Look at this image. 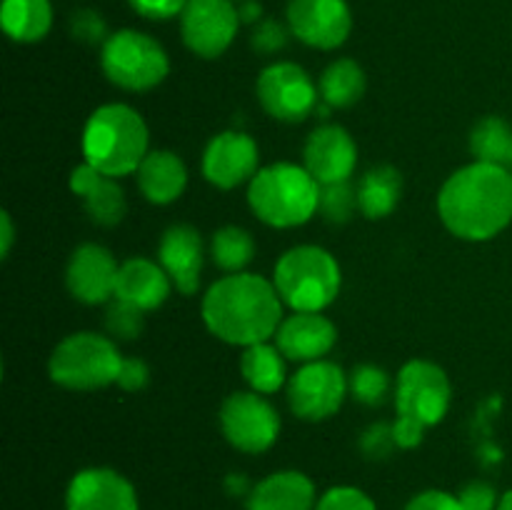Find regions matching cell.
I'll return each mask as SVG.
<instances>
[{
    "label": "cell",
    "mask_w": 512,
    "mask_h": 510,
    "mask_svg": "<svg viewBox=\"0 0 512 510\" xmlns=\"http://www.w3.org/2000/svg\"><path fill=\"white\" fill-rule=\"evenodd\" d=\"M438 213L458 238H495L512 223V170L480 160L455 170L440 188Z\"/></svg>",
    "instance_id": "6da1fadb"
},
{
    "label": "cell",
    "mask_w": 512,
    "mask_h": 510,
    "mask_svg": "<svg viewBox=\"0 0 512 510\" xmlns=\"http://www.w3.org/2000/svg\"><path fill=\"white\" fill-rule=\"evenodd\" d=\"M203 320L228 345L265 343L283 323V300L270 280L255 273H230L203 295Z\"/></svg>",
    "instance_id": "7a4b0ae2"
},
{
    "label": "cell",
    "mask_w": 512,
    "mask_h": 510,
    "mask_svg": "<svg viewBox=\"0 0 512 510\" xmlns=\"http://www.w3.org/2000/svg\"><path fill=\"white\" fill-rule=\"evenodd\" d=\"M85 163L103 175L123 178L135 173L148 155V125L125 103L100 105L83 130Z\"/></svg>",
    "instance_id": "3957f363"
},
{
    "label": "cell",
    "mask_w": 512,
    "mask_h": 510,
    "mask_svg": "<svg viewBox=\"0 0 512 510\" xmlns=\"http://www.w3.org/2000/svg\"><path fill=\"white\" fill-rule=\"evenodd\" d=\"M248 203L270 228H298L320 205V183L295 163H273L250 180Z\"/></svg>",
    "instance_id": "277c9868"
},
{
    "label": "cell",
    "mask_w": 512,
    "mask_h": 510,
    "mask_svg": "<svg viewBox=\"0 0 512 510\" xmlns=\"http://www.w3.org/2000/svg\"><path fill=\"white\" fill-rule=\"evenodd\" d=\"M340 265L320 245H295L275 263L273 285L295 313H323L340 293Z\"/></svg>",
    "instance_id": "5b68a950"
},
{
    "label": "cell",
    "mask_w": 512,
    "mask_h": 510,
    "mask_svg": "<svg viewBox=\"0 0 512 510\" xmlns=\"http://www.w3.org/2000/svg\"><path fill=\"white\" fill-rule=\"evenodd\" d=\"M120 358L110 338L100 333H73L55 345L50 355V378L68 390H100L118 380Z\"/></svg>",
    "instance_id": "8992f818"
},
{
    "label": "cell",
    "mask_w": 512,
    "mask_h": 510,
    "mask_svg": "<svg viewBox=\"0 0 512 510\" xmlns=\"http://www.w3.org/2000/svg\"><path fill=\"white\" fill-rule=\"evenodd\" d=\"M100 68L105 78L123 90L143 93L163 83L170 73V60L163 45L143 30L125 28L110 33L100 48Z\"/></svg>",
    "instance_id": "52a82bcc"
},
{
    "label": "cell",
    "mask_w": 512,
    "mask_h": 510,
    "mask_svg": "<svg viewBox=\"0 0 512 510\" xmlns=\"http://www.w3.org/2000/svg\"><path fill=\"white\" fill-rule=\"evenodd\" d=\"M398 418L415 420L423 428H433L450 408V380L440 365L430 360H410L400 368L395 388Z\"/></svg>",
    "instance_id": "ba28073f"
},
{
    "label": "cell",
    "mask_w": 512,
    "mask_h": 510,
    "mask_svg": "<svg viewBox=\"0 0 512 510\" xmlns=\"http://www.w3.org/2000/svg\"><path fill=\"white\" fill-rule=\"evenodd\" d=\"M220 428L228 443L240 453L258 455L273 448L280 435V415L263 393L240 390L225 398L220 408Z\"/></svg>",
    "instance_id": "9c48e42d"
},
{
    "label": "cell",
    "mask_w": 512,
    "mask_h": 510,
    "mask_svg": "<svg viewBox=\"0 0 512 510\" xmlns=\"http://www.w3.org/2000/svg\"><path fill=\"white\" fill-rule=\"evenodd\" d=\"M258 100L265 113L283 123H300L318 105L320 88L298 63H273L258 75Z\"/></svg>",
    "instance_id": "30bf717a"
},
{
    "label": "cell",
    "mask_w": 512,
    "mask_h": 510,
    "mask_svg": "<svg viewBox=\"0 0 512 510\" xmlns=\"http://www.w3.org/2000/svg\"><path fill=\"white\" fill-rule=\"evenodd\" d=\"M240 28L235 0H190L180 13V35L198 58H220L233 45Z\"/></svg>",
    "instance_id": "8fae6325"
},
{
    "label": "cell",
    "mask_w": 512,
    "mask_h": 510,
    "mask_svg": "<svg viewBox=\"0 0 512 510\" xmlns=\"http://www.w3.org/2000/svg\"><path fill=\"white\" fill-rule=\"evenodd\" d=\"M348 390V378L338 363L313 360L290 378L288 403L298 418L320 423L338 413Z\"/></svg>",
    "instance_id": "7c38bea8"
},
{
    "label": "cell",
    "mask_w": 512,
    "mask_h": 510,
    "mask_svg": "<svg viewBox=\"0 0 512 510\" xmlns=\"http://www.w3.org/2000/svg\"><path fill=\"white\" fill-rule=\"evenodd\" d=\"M288 28L300 43L318 50H335L353 30L348 0H290Z\"/></svg>",
    "instance_id": "4fadbf2b"
},
{
    "label": "cell",
    "mask_w": 512,
    "mask_h": 510,
    "mask_svg": "<svg viewBox=\"0 0 512 510\" xmlns=\"http://www.w3.org/2000/svg\"><path fill=\"white\" fill-rule=\"evenodd\" d=\"M260 153L250 135L225 130L215 135L203 155V175L220 190H233L248 183L258 173Z\"/></svg>",
    "instance_id": "5bb4252c"
},
{
    "label": "cell",
    "mask_w": 512,
    "mask_h": 510,
    "mask_svg": "<svg viewBox=\"0 0 512 510\" xmlns=\"http://www.w3.org/2000/svg\"><path fill=\"white\" fill-rule=\"evenodd\" d=\"M120 265L108 248L98 243H83L73 250L65 273L70 295L80 303L100 305L115 298Z\"/></svg>",
    "instance_id": "9a60e30c"
},
{
    "label": "cell",
    "mask_w": 512,
    "mask_h": 510,
    "mask_svg": "<svg viewBox=\"0 0 512 510\" xmlns=\"http://www.w3.org/2000/svg\"><path fill=\"white\" fill-rule=\"evenodd\" d=\"M65 510H140L133 483L118 470L85 468L73 475Z\"/></svg>",
    "instance_id": "2e32d148"
},
{
    "label": "cell",
    "mask_w": 512,
    "mask_h": 510,
    "mask_svg": "<svg viewBox=\"0 0 512 510\" xmlns=\"http://www.w3.org/2000/svg\"><path fill=\"white\" fill-rule=\"evenodd\" d=\"M303 168L318 180L325 183H340L350 180L355 163H358V148L350 133L340 125H323L308 135V143L303 150Z\"/></svg>",
    "instance_id": "e0dca14e"
},
{
    "label": "cell",
    "mask_w": 512,
    "mask_h": 510,
    "mask_svg": "<svg viewBox=\"0 0 512 510\" xmlns=\"http://www.w3.org/2000/svg\"><path fill=\"white\" fill-rule=\"evenodd\" d=\"M335 340H338V330L323 313L288 315L275 333V345L280 348V353L298 363L323 360L333 350Z\"/></svg>",
    "instance_id": "ac0fdd59"
},
{
    "label": "cell",
    "mask_w": 512,
    "mask_h": 510,
    "mask_svg": "<svg viewBox=\"0 0 512 510\" xmlns=\"http://www.w3.org/2000/svg\"><path fill=\"white\" fill-rule=\"evenodd\" d=\"M158 263L183 295L198 293L203 273V238L193 225H173L158 245Z\"/></svg>",
    "instance_id": "d6986e66"
},
{
    "label": "cell",
    "mask_w": 512,
    "mask_h": 510,
    "mask_svg": "<svg viewBox=\"0 0 512 510\" xmlns=\"http://www.w3.org/2000/svg\"><path fill=\"white\" fill-rule=\"evenodd\" d=\"M70 188L78 198H83L85 210L95 225L110 228L125 218L128 203H125V193L118 185V178H110V175L95 170L93 165L83 163L70 175Z\"/></svg>",
    "instance_id": "ffe728a7"
},
{
    "label": "cell",
    "mask_w": 512,
    "mask_h": 510,
    "mask_svg": "<svg viewBox=\"0 0 512 510\" xmlns=\"http://www.w3.org/2000/svg\"><path fill=\"white\" fill-rule=\"evenodd\" d=\"M173 280L160 263L148 258H130L120 265L115 298L145 310H155L168 300Z\"/></svg>",
    "instance_id": "44dd1931"
},
{
    "label": "cell",
    "mask_w": 512,
    "mask_h": 510,
    "mask_svg": "<svg viewBox=\"0 0 512 510\" xmlns=\"http://www.w3.org/2000/svg\"><path fill=\"white\" fill-rule=\"evenodd\" d=\"M313 480L300 470H280L250 488L248 510H315Z\"/></svg>",
    "instance_id": "7402d4cb"
},
{
    "label": "cell",
    "mask_w": 512,
    "mask_h": 510,
    "mask_svg": "<svg viewBox=\"0 0 512 510\" xmlns=\"http://www.w3.org/2000/svg\"><path fill=\"white\" fill-rule=\"evenodd\" d=\"M135 178H138L140 193L150 203L168 205L183 195L185 185H188V170H185L183 160L170 150H153L135 170Z\"/></svg>",
    "instance_id": "603a6c76"
},
{
    "label": "cell",
    "mask_w": 512,
    "mask_h": 510,
    "mask_svg": "<svg viewBox=\"0 0 512 510\" xmlns=\"http://www.w3.org/2000/svg\"><path fill=\"white\" fill-rule=\"evenodd\" d=\"M0 23L15 43H38L53 28L50 0H3Z\"/></svg>",
    "instance_id": "cb8c5ba5"
},
{
    "label": "cell",
    "mask_w": 512,
    "mask_h": 510,
    "mask_svg": "<svg viewBox=\"0 0 512 510\" xmlns=\"http://www.w3.org/2000/svg\"><path fill=\"white\" fill-rule=\"evenodd\" d=\"M403 195V175L393 165H375L358 185V210L370 220L388 218Z\"/></svg>",
    "instance_id": "d4e9b609"
},
{
    "label": "cell",
    "mask_w": 512,
    "mask_h": 510,
    "mask_svg": "<svg viewBox=\"0 0 512 510\" xmlns=\"http://www.w3.org/2000/svg\"><path fill=\"white\" fill-rule=\"evenodd\" d=\"M285 355L278 345L255 343L240 355V373L255 393H275L285 383Z\"/></svg>",
    "instance_id": "484cf974"
},
{
    "label": "cell",
    "mask_w": 512,
    "mask_h": 510,
    "mask_svg": "<svg viewBox=\"0 0 512 510\" xmlns=\"http://www.w3.org/2000/svg\"><path fill=\"white\" fill-rule=\"evenodd\" d=\"M365 93V73L355 60L340 58L320 78V98L328 108H350Z\"/></svg>",
    "instance_id": "4316f807"
},
{
    "label": "cell",
    "mask_w": 512,
    "mask_h": 510,
    "mask_svg": "<svg viewBox=\"0 0 512 510\" xmlns=\"http://www.w3.org/2000/svg\"><path fill=\"white\" fill-rule=\"evenodd\" d=\"M470 150L480 163L512 170V125L498 115H488L470 133Z\"/></svg>",
    "instance_id": "83f0119b"
},
{
    "label": "cell",
    "mask_w": 512,
    "mask_h": 510,
    "mask_svg": "<svg viewBox=\"0 0 512 510\" xmlns=\"http://www.w3.org/2000/svg\"><path fill=\"white\" fill-rule=\"evenodd\" d=\"M210 255H213V263L225 273H243L245 265L255 255V240L248 230L238 225H225L213 233Z\"/></svg>",
    "instance_id": "f1b7e54d"
},
{
    "label": "cell",
    "mask_w": 512,
    "mask_h": 510,
    "mask_svg": "<svg viewBox=\"0 0 512 510\" xmlns=\"http://www.w3.org/2000/svg\"><path fill=\"white\" fill-rule=\"evenodd\" d=\"M355 210H358V188H353L350 180L320 185L318 213L323 215L328 223H348V220L353 218Z\"/></svg>",
    "instance_id": "f546056e"
},
{
    "label": "cell",
    "mask_w": 512,
    "mask_h": 510,
    "mask_svg": "<svg viewBox=\"0 0 512 510\" xmlns=\"http://www.w3.org/2000/svg\"><path fill=\"white\" fill-rule=\"evenodd\" d=\"M348 388L358 403L380 405L385 398H388L390 378L383 368L365 363V365H358V368L350 373Z\"/></svg>",
    "instance_id": "4dcf8cb0"
},
{
    "label": "cell",
    "mask_w": 512,
    "mask_h": 510,
    "mask_svg": "<svg viewBox=\"0 0 512 510\" xmlns=\"http://www.w3.org/2000/svg\"><path fill=\"white\" fill-rule=\"evenodd\" d=\"M290 28L283 25L275 18H263L258 25H253V35H250V43H253V50L260 55H273L280 53V50L288 45L290 40Z\"/></svg>",
    "instance_id": "1f68e13d"
},
{
    "label": "cell",
    "mask_w": 512,
    "mask_h": 510,
    "mask_svg": "<svg viewBox=\"0 0 512 510\" xmlns=\"http://www.w3.org/2000/svg\"><path fill=\"white\" fill-rule=\"evenodd\" d=\"M108 330L115 338H138L143 330V310L115 298V303L108 308Z\"/></svg>",
    "instance_id": "d6a6232c"
},
{
    "label": "cell",
    "mask_w": 512,
    "mask_h": 510,
    "mask_svg": "<svg viewBox=\"0 0 512 510\" xmlns=\"http://www.w3.org/2000/svg\"><path fill=\"white\" fill-rule=\"evenodd\" d=\"M315 510H378L370 495H365L360 488L353 485H338L320 495L318 508Z\"/></svg>",
    "instance_id": "836d02e7"
},
{
    "label": "cell",
    "mask_w": 512,
    "mask_h": 510,
    "mask_svg": "<svg viewBox=\"0 0 512 510\" xmlns=\"http://www.w3.org/2000/svg\"><path fill=\"white\" fill-rule=\"evenodd\" d=\"M360 448H363V453L373 460L388 458V455L393 453V448H398V443H395L393 438V425L388 423L370 425V428L363 433V438H360Z\"/></svg>",
    "instance_id": "e575fe53"
},
{
    "label": "cell",
    "mask_w": 512,
    "mask_h": 510,
    "mask_svg": "<svg viewBox=\"0 0 512 510\" xmlns=\"http://www.w3.org/2000/svg\"><path fill=\"white\" fill-rule=\"evenodd\" d=\"M70 33L83 43H105L110 38L105 20L95 10H78L70 20Z\"/></svg>",
    "instance_id": "d590c367"
},
{
    "label": "cell",
    "mask_w": 512,
    "mask_h": 510,
    "mask_svg": "<svg viewBox=\"0 0 512 510\" xmlns=\"http://www.w3.org/2000/svg\"><path fill=\"white\" fill-rule=\"evenodd\" d=\"M463 510H498V493L485 480H473L458 493Z\"/></svg>",
    "instance_id": "8d00e7d4"
},
{
    "label": "cell",
    "mask_w": 512,
    "mask_h": 510,
    "mask_svg": "<svg viewBox=\"0 0 512 510\" xmlns=\"http://www.w3.org/2000/svg\"><path fill=\"white\" fill-rule=\"evenodd\" d=\"M190 0H128L130 8L148 20H170L185 10Z\"/></svg>",
    "instance_id": "74e56055"
},
{
    "label": "cell",
    "mask_w": 512,
    "mask_h": 510,
    "mask_svg": "<svg viewBox=\"0 0 512 510\" xmlns=\"http://www.w3.org/2000/svg\"><path fill=\"white\" fill-rule=\"evenodd\" d=\"M405 510H463L460 498L445 490H423V493L413 495Z\"/></svg>",
    "instance_id": "f35d334b"
},
{
    "label": "cell",
    "mask_w": 512,
    "mask_h": 510,
    "mask_svg": "<svg viewBox=\"0 0 512 510\" xmlns=\"http://www.w3.org/2000/svg\"><path fill=\"white\" fill-rule=\"evenodd\" d=\"M150 380L148 365L140 358H123V365H120V373L115 385H120L128 393H135V390H143Z\"/></svg>",
    "instance_id": "ab89813d"
},
{
    "label": "cell",
    "mask_w": 512,
    "mask_h": 510,
    "mask_svg": "<svg viewBox=\"0 0 512 510\" xmlns=\"http://www.w3.org/2000/svg\"><path fill=\"white\" fill-rule=\"evenodd\" d=\"M423 435L425 428L415 423V420L398 418L393 423V438L398 443V448H415V445L423 443Z\"/></svg>",
    "instance_id": "60d3db41"
},
{
    "label": "cell",
    "mask_w": 512,
    "mask_h": 510,
    "mask_svg": "<svg viewBox=\"0 0 512 510\" xmlns=\"http://www.w3.org/2000/svg\"><path fill=\"white\" fill-rule=\"evenodd\" d=\"M238 13H240V23H248V25H258L263 20V5L258 0H243L238 5Z\"/></svg>",
    "instance_id": "b9f144b4"
},
{
    "label": "cell",
    "mask_w": 512,
    "mask_h": 510,
    "mask_svg": "<svg viewBox=\"0 0 512 510\" xmlns=\"http://www.w3.org/2000/svg\"><path fill=\"white\" fill-rule=\"evenodd\" d=\"M0 225H3V235H0V253H3V258H8L10 253V245H13V238H15V230H13V220H10V213H0Z\"/></svg>",
    "instance_id": "7bdbcfd3"
},
{
    "label": "cell",
    "mask_w": 512,
    "mask_h": 510,
    "mask_svg": "<svg viewBox=\"0 0 512 510\" xmlns=\"http://www.w3.org/2000/svg\"><path fill=\"white\" fill-rule=\"evenodd\" d=\"M498 510H512V490H508V493H505L503 498H500Z\"/></svg>",
    "instance_id": "ee69618b"
},
{
    "label": "cell",
    "mask_w": 512,
    "mask_h": 510,
    "mask_svg": "<svg viewBox=\"0 0 512 510\" xmlns=\"http://www.w3.org/2000/svg\"><path fill=\"white\" fill-rule=\"evenodd\" d=\"M238 3H243V0H238Z\"/></svg>",
    "instance_id": "f6af8a7d"
}]
</instances>
